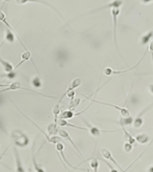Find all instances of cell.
I'll return each mask as SVG.
<instances>
[{
    "label": "cell",
    "instance_id": "cell-34",
    "mask_svg": "<svg viewBox=\"0 0 153 172\" xmlns=\"http://www.w3.org/2000/svg\"><path fill=\"white\" fill-rule=\"evenodd\" d=\"M4 41H3L1 43V44H0V49H1V47L3 46V44H4Z\"/></svg>",
    "mask_w": 153,
    "mask_h": 172
},
{
    "label": "cell",
    "instance_id": "cell-14",
    "mask_svg": "<svg viewBox=\"0 0 153 172\" xmlns=\"http://www.w3.org/2000/svg\"><path fill=\"white\" fill-rule=\"evenodd\" d=\"M0 64L5 73H10L14 71V67L9 62L6 61L0 56Z\"/></svg>",
    "mask_w": 153,
    "mask_h": 172
},
{
    "label": "cell",
    "instance_id": "cell-2",
    "mask_svg": "<svg viewBox=\"0 0 153 172\" xmlns=\"http://www.w3.org/2000/svg\"><path fill=\"white\" fill-rule=\"evenodd\" d=\"M112 17H113V34H114V43L116 46V48L118 49L117 46V17L119 15L120 10V7H113L111 10Z\"/></svg>",
    "mask_w": 153,
    "mask_h": 172
},
{
    "label": "cell",
    "instance_id": "cell-30",
    "mask_svg": "<svg viewBox=\"0 0 153 172\" xmlns=\"http://www.w3.org/2000/svg\"><path fill=\"white\" fill-rule=\"evenodd\" d=\"M149 48L151 50V54H152V56H153V43H151L149 46Z\"/></svg>",
    "mask_w": 153,
    "mask_h": 172
},
{
    "label": "cell",
    "instance_id": "cell-26",
    "mask_svg": "<svg viewBox=\"0 0 153 172\" xmlns=\"http://www.w3.org/2000/svg\"><path fill=\"white\" fill-rule=\"evenodd\" d=\"M16 77V74L14 71L10 72V73H6L5 74L3 75H0V78H7L9 80H12L15 78Z\"/></svg>",
    "mask_w": 153,
    "mask_h": 172
},
{
    "label": "cell",
    "instance_id": "cell-15",
    "mask_svg": "<svg viewBox=\"0 0 153 172\" xmlns=\"http://www.w3.org/2000/svg\"><path fill=\"white\" fill-rule=\"evenodd\" d=\"M135 139L136 140V142H137L138 143L142 144V145L146 144L151 139L150 136L147 133L139 134V135H136Z\"/></svg>",
    "mask_w": 153,
    "mask_h": 172
},
{
    "label": "cell",
    "instance_id": "cell-13",
    "mask_svg": "<svg viewBox=\"0 0 153 172\" xmlns=\"http://www.w3.org/2000/svg\"><path fill=\"white\" fill-rule=\"evenodd\" d=\"M57 124L60 126H62V127H73V128H75V129H77L82 130L88 131V129L87 127H81V126H78L77 125L71 124V123L68 122L66 120L59 119L57 121Z\"/></svg>",
    "mask_w": 153,
    "mask_h": 172
},
{
    "label": "cell",
    "instance_id": "cell-5",
    "mask_svg": "<svg viewBox=\"0 0 153 172\" xmlns=\"http://www.w3.org/2000/svg\"><path fill=\"white\" fill-rule=\"evenodd\" d=\"M17 133H16V132H14L13 133L12 136H14L13 138L17 145L20 147H24L28 145L29 139L25 134H23L21 132L17 131Z\"/></svg>",
    "mask_w": 153,
    "mask_h": 172
},
{
    "label": "cell",
    "instance_id": "cell-8",
    "mask_svg": "<svg viewBox=\"0 0 153 172\" xmlns=\"http://www.w3.org/2000/svg\"><path fill=\"white\" fill-rule=\"evenodd\" d=\"M20 57H21V59H20V62L14 67V70L17 69L20 66H21L23 63H25V62H26V61H28V60H29L30 59H31V60L32 61L33 64L34 65L35 69H36L37 73L39 74L38 71V69H37V67H36V65H35V64H34L33 59H31V52H30L28 50H25L24 52H23V53L21 54Z\"/></svg>",
    "mask_w": 153,
    "mask_h": 172
},
{
    "label": "cell",
    "instance_id": "cell-33",
    "mask_svg": "<svg viewBox=\"0 0 153 172\" xmlns=\"http://www.w3.org/2000/svg\"><path fill=\"white\" fill-rule=\"evenodd\" d=\"M8 84H0V87H7Z\"/></svg>",
    "mask_w": 153,
    "mask_h": 172
},
{
    "label": "cell",
    "instance_id": "cell-23",
    "mask_svg": "<svg viewBox=\"0 0 153 172\" xmlns=\"http://www.w3.org/2000/svg\"><path fill=\"white\" fill-rule=\"evenodd\" d=\"M31 84L33 87L37 88H41L43 86L42 82L39 76H35L31 80Z\"/></svg>",
    "mask_w": 153,
    "mask_h": 172
},
{
    "label": "cell",
    "instance_id": "cell-4",
    "mask_svg": "<svg viewBox=\"0 0 153 172\" xmlns=\"http://www.w3.org/2000/svg\"><path fill=\"white\" fill-rule=\"evenodd\" d=\"M56 148L57 150V151L59 152V153L60 154V155L61 156L62 160H64V161L65 162V163L66 164H67L68 166L73 169H75V170H81V171H86V170H88L87 169H83V168H80V167H75V166H74L73 165H72L68 160L66 158V157L65 155L64 154V145L62 143V142H59L57 143V144H56Z\"/></svg>",
    "mask_w": 153,
    "mask_h": 172
},
{
    "label": "cell",
    "instance_id": "cell-7",
    "mask_svg": "<svg viewBox=\"0 0 153 172\" xmlns=\"http://www.w3.org/2000/svg\"><path fill=\"white\" fill-rule=\"evenodd\" d=\"M58 134L59 135V136H61V138H64L65 139H66L67 140H68V142H70V143L72 145V146L74 148V149L75 150V151H77V153L80 155L81 157H83L80 150H79V148L77 147V146L76 145V144L75 143V142H74V140H72V139L71 137V136L69 135V134L68 132L63 129H59L58 130Z\"/></svg>",
    "mask_w": 153,
    "mask_h": 172
},
{
    "label": "cell",
    "instance_id": "cell-22",
    "mask_svg": "<svg viewBox=\"0 0 153 172\" xmlns=\"http://www.w3.org/2000/svg\"><path fill=\"white\" fill-rule=\"evenodd\" d=\"M80 102H81V99L79 98H74L72 99H71L69 105L68 107L69 110L73 111L75 109V108L80 104Z\"/></svg>",
    "mask_w": 153,
    "mask_h": 172
},
{
    "label": "cell",
    "instance_id": "cell-25",
    "mask_svg": "<svg viewBox=\"0 0 153 172\" xmlns=\"http://www.w3.org/2000/svg\"><path fill=\"white\" fill-rule=\"evenodd\" d=\"M153 37V31H150L147 34L145 35L142 38V43L143 44H146L148 43L150 40Z\"/></svg>",
    "mask_w": 153,
    "mask_h": 172
},
{
    "label": "cell",
    "instance_id": "cell-10",
    "mask_svg": "<svg viewBox=\"0 0 153 172\" xmlns=\"http://www.w3.org/2000/svg\"><path fill=\"white\" fill-rule=\"evenodd\" d=\"M81 84H82V80H81L80 78H74V80H72V81L71 82V83L69 84V85L68 86V88H67V89L66 90L65 92V93L63 94V95L61 97L60 100H59V101L58 103H61L62 99L64 98V97L67 95V94L68 93L71 91H72V90H74L75 88L78 87L79 86L81 85Z\"/></svg>",
    "mask_w": 153,
    "mask_h": 172
},
{
    "label": "cell",
    "instance_id": "cell-12",
    "mask_svg": "<svg viewBox=\"0 0 153 172\" xmlns=\"http://www.w3.org/2000/svg\"><path fill=\"white\" fill-rule=\"evenodd\" d=\"M13 152L16 162V172H25L16 148H13Z\"/></svg>",
    "mask_w": 153,
    "mask_h": 172
},
{
    "label": "cell",
    "instance_id": "cell-6",
    "mask_svg": "<svg viewBox=\"0 0 153 172\" xmlns=\"http://www.w3.org/2000/svg\"><path fill=\"white\" fill-rule=\"evenodd\" d=\"M147 50H148V49L146 50V51L144 53V55H143V56H142V58L138 62V63H137L136 65H135L134 67H133L132 68H129V69H128L123 70V71H114V70L112 69V68H110V67H106V68H105L103 69V74H104L105 75H113V74H119L124 73V72H129V71H130L135 69L136 67H137V65L140 64V62L142 61V60L144 59L145 55L147 54Z\"/></svg>",
    "mask_w": 153,
    "mask_h": 172
},
{
    "label": "cell",
    "instance_id": "cell-28",
    "mask_svg": "<svg viewBox=\"0 0 153 172\" xmlns=\"http://www.w3.org/2000/svg\"><path fill=\"white\" fill-rule=\"evenodd\" d=\"M123 150L126 153H130L133 150V145L126 142L123 145Z\"/></svg>",
    "mask_w": 153,
    "mask_h": 172
},
{
    "label": "cell",
    "instance_id": "cell-16",
    "mask_svg": "<svg viewBox=\"0 0 153 172\" xmlns=\"http://www.w3.org/2000/svg\"><path fill=\"white\" fill-rule=\"evenodd\" d=\"M34 146H35V143L34 142V144L32 148V161H33L34 169L36 172H46L40 166V165L37 162V160L35 159V156L34 154Z\"/></svg>",
    "mask_w": 153,
    "mask_h": 172
},
{
    "label": "cell",
    "instance_id": "cell-29",
    "mask_svg": "<svg viewBox=\"0 0 153 172\" xmlns=\"http://www.w3.org/2000/svg\"><path fill=\"white\" fill-rule=\"evenodd\" d=\"M100 160L103 161V162L106 164V166L108 167H109V169H110V172H118V171H117L116 169H114V167H113L109 162H108L106 160H103V159H100Z\"/></svg>",
    "mask_w": 153,
    "mask_h": 172
},
{
    "label": "cell",
    "instance_id": "cell-20",
    "mask_svg": "<svg viewBox=\"0 0 153 172\" xmlns=\"http://www.w3.org/2000/svg\"><path fill=\"white\" fill-rule=\"evenodd\" d=\"M57 126L54 123L50 124L47 127V131L49 133V136H51V135H55L58 133Z\"/></svg>",
    "mask_w": 153,
    "mask_h": 172
},
{
    "label": "cell",
    "instance_id": "cell-18",
    "mask_svg": "<svg viewBox=\"0 0 153 172\" xmlns=\"http://www.w3.org/2000/svg\"><path fill=\"white\" fill-rule=\"evenodd\" d=\"M60 104L61 103H57L55 105L53 108V113L54 116V123L57 126V121H58V117L60 115Z\"/></svg>",
    "mask_w": 153,
    "mask_h": 172
},
{
    "label": "cell",
    "instance_id": "cell-31",
    "mask_svg": "<svg viewBox=\"0 0 153 172\" xmlns=\"http://www.w3.org/2000/svg\"><path fill=\"white\" fill-rule=\"evenodd\" d=\"M147 172H153V166H151V167H149V169H148Z\"/></svg>",
    "mask_w": 153,
    "mask_h": 172
},
{
    "label": "cell",
    "instance_id": "cell-24",
    "mask_svg": "<svg viewBox=\"0 0 153 172\" xmlns=\"http://www.w3.org/2000/svg\"><path fill=\"white\" fill-rule=\"evenodd\" d=\"M134 122V119L132 117H123L122 119H121L120 121V124L121 126H127V125H129V124H132V123Z\"/></svg>",
    "mask_w": 153,
    "mask_h": 172
},
{
    "label": "cell",
    "instance_id": "cell-27",
    "mask_svg": "<svg viewBox=\"0 0 153 172\" xmlns=\"http://www.w3.org/2000/svg\"><path fill=\"white\" fill-rule=\"evenodd\" d=\"M133 124H134V127L135 128H136V129L140 128L142 126V125L143 124V119H142V118L136 117V119L134 120Z\"/></svg>",
    "mask_w": 153,
    "mask_h": 172
},
{
    "label": "cell",
    "instance_id": "cell-36",
    "mask_svg": "<svg viewBox=\"0 0 153 172\" xmlns=\"http://www.w3.org/2000/svg\"><path fill=\"white\" fill-rule=\"evenodd\" d=\"M2 157H1V158H0V162H1V158H2Z\"/></svg>",
    "mask_w": 153,
    "mask_h": 172
},
{
    "label": "cell",
    "instance_id": "cell-21",
    "mask_svg": "<svg viewBox=\"0 0 153 172\" xmlns=\"http://www.w3.org/2000/svg\"><path fill=\"white\" fill-rule=\"evenodd\" d=\"M153 139H152L151 142H150V143L148 144V145L147 146V148H146V149H145V150H144V151H143V152H142V153H141V154L140 155H139V156H138V157H137L136 158V159H135V160H134V161H133V162H132V163H131V164H130V165H129V166H128V167H127V168L126 169H124V171H123V172H127V171H128V170H129V169H130V168H131V167H132V166H134V164H135V163L137 161V160H139V158H140L141 157H142V155L144 154V153H145L146 152V151H147V150H148V148L150 147V145H151V143H153Z\"/></svg>",
    "mask_w": 153,
    "mask_h": 172
},
{
    "label": "cell",
    "instance_id": "cell-1",
    "mask_svg": "<svg viewBox=\"0 0 153 172\" xmlns=\"http://www.w3.org/2000/svg\"><path fill=\"white\" fill-rule=\"evenodd\" d=\"M83 121L85 124V125L87 126L88 131L90 132V133L95 137L99 136L101 133H113V132H116L119 131L120 130H102L96 127L93 126L91 124H90L87 121L85 120L84 119H82Z\"/></svg>",
    "mask_w": 153,
    "mask_h": 172
},
{
    "label": "cell",
    "instance_id": "cell-35",
    "mask_svg": "<svg viewBox=\"0 0 153 172\" xmlns=\"http://www.w3.org/2000/svg\"><path fill=\"white\" fill-rule=\"evenodd\" d=\"M28 172H32V169H31V168H30V169H28Z\"/></svg>",
    "mask_w": 153,
    "mask_h": 172
},
{
    "label": "cell",
    "instance_id": "cell-32",
    "mask_svg": "<svg viewBox=\"0 0 153 172\" xmlns=\"http://www.w3.org/2000/svg\"><path fill=\"white\" fill-rule=\"evenodd\" d=\"M149 88H150V91L153 94V84L150 85V87H149Z\"/></svg>",
    "mask_w": 153,
    "mask_h": 172
},
{
    "label": "cell",
    "instance_id": "cell-9",
    "mask_svg": "<svg viewBox=\"0 0 153 172\" xmlns=\"http://www.w3.org/2000/svg\"><path fill=\"white\" fill-rule=\"evenodd\" d=\"M101 153L102 157L105 159L111 161V162H113V163L114 164H115L116 166L119 169L120 172H122L124 171V170L122 169V167H120V166L119 164V163L117 162V161L114 159V158L113 157V156L112 155L111 152L109 150H108L106 148H102V150H101Z\"/></svg>",
    "mask_w": 153,
    "mask_h": 172
},
{
    "label": "cell",
    "instance_id": "cell-3",
    "mask_svg": "<svg viewBox=\"0 0 153 172\" xmlns=\"http://www.w3.org/2000/svg\"><path fill=\"white\" fill-rule=\"evenodd\" d=\"M83 95V96H85L87 99L92 101L93 102H96V103H100V104H102V105H105L109 106H111V107H113V108H115L116 109L119 111L121 113V115H122L123 117H128L130 116V113H129L128 109H126V108H124V107H121V106H118V105H116L112 104V103H106V102H104L96 101L95 98H94V99H92V98H89V97L85 96V95Z\"/></svg>",
    "mask_w": 153,
    "mask_h": 172
},
{
    "label": "cell",
    "instance_id": "cell-19",
    "mask_svg": "<svg viewBox=\"0 0 153 172\" xmlns=\"http://www.w3.org/2000/svg\"><path fill=\"white\" fill-rule=\"evenodd\" d=\"M75 114L71 110H67L65 111H64L61 115H59V119H63V120H68L71 119L74 116Z\"/></svg>",
    "mask_w": 153,
    "mask_h": 172
},
{
    "label": "cell",
    "instance_id": "cell-11",
    "mask_svg": "<svg viewBox=\"0 0 153 172\" xmlns=\"http://www.w3.org/2000/svg\"><path fill=\"white\" fill-rule=\"evenodd\" d=\"M89 161V166L92 170V172H99V162L98 161V158H90L89 159H87L85 160L83 163Z\"/></svg>",
    "mask_w": 153,
    "mask_h": 172
},
{
    "label": "cell",
    "instance_id": "cell-17",
    "mask_svg": "<svg viewBox=\"0 0 153 172\" xmlns=\"http://www.w3.org/2000/svg\"><path fill=\"white\" fill-rule=\"evenodd\" d=\"M121 126V128H122V130L124 132V136H125V138L126 139V142H129V143L132 144V145L135 144L136 143V140L125 129L124 126Z\"/></svg>",
    "mask_w": 153,
    "mask_h": 172
}]
</instances>
